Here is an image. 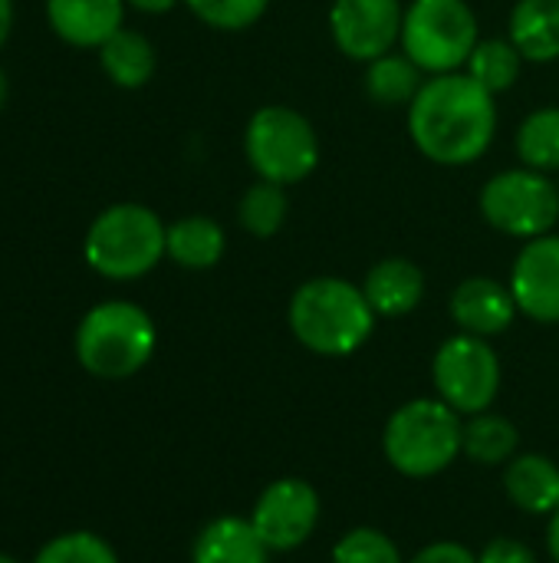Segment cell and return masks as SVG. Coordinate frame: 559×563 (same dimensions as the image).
Wrapping results in <instances>:
<instances>
[{
    "label": "cell",
    "mask_w": 559,
    "mask_h": 563,
    "mask_svg": "<svg viewBox=\"0 0 559 563\" xmlns=\"http://www.w3.org/2000/svg\"><path fill=\"white\" fill-rule=\"evenodd\" d=\"M497 132L494 92H488L468 73H441L425 79L409 106V135L415 148L435 165L478 162Z\"/></svg>",
    "instance_id": "cell-1"
},
{
    "label": "cell",
    "mask_w": 559,
    "mask_h": 563,
    "mask_svg": "<svg viewBox=\"0 0 559 563\" xmlns=\"http://www.w3.org/2000/svg\"><path fill=\"white\" fill-rule=\"evenodd\" d=\"M376 320L379 317L362 287L343 277H313L300 284L287 307V323L297 343L326 360L359 353L376 333Z\"/></svg>",
    "instance_id": "cell-2"
},
{
    "label": "cell",
    "mask_w": 559,
    "mask_h": 563,
    "mask_svg": "<svg viewBox=\"0 0 559 563\" xmlns=\"http://www.w3.org/2000/svg\"><path fill=\"white\" fill-rule=\"evenodd\" d=\"M465 416L438 396L402 402L382 429V455L392 472L425 482L448 472L461 459Z\"/></svg>",
    "instance_id": "cell-3"
},
{
    "label": "cell",
    "mask_w": 559,
    "mask_h": 563,
    "mask_svg": "<svg viewBox=\"0 0 559 563\" xmlns=\"http://www.w3.org/2000/svg\"><path fill=\"white\" fill-rule=\"evenodd\" d=\"M158 346V330L148 310L132 300H102L76 327L79 366L105 383L128 379L148 366Z\"/></svg>",
    "instance_id": "cell-4"
},
{
    "label": "cell",
    "mask_w": 559,
    "mask_h": 563,
    "mask_svg": "<svg viewBox=\"0 0 559 563\" xmlns=\"http://www.w3.org/2000/svg\"><path fill=\"white\" fill-rule=\"evenodd\" d=\"M168 228L161 218L135 201L105 208L86 231V264L105 280H138L158 267L165 254Z\"/></svg>",
    "instance_id": "cell-5"
},
{
    "label": "cell",
    "mask_w": 559,
    "mask_h": 563,
    "mask_svg": "<svg viewBox=\"0 0 559 563\" xmlns=\"http://www.w3.org/2000/svg\"><path fill=\"white\" fill-rule=\"evenodd\" d=\"M399 43L422 73H458L481 43L478 13L468 0H412Z\"/></svg>",
    "instance_id": "cell-6"
},
{
    "label": "cell",
    "mask_w": 559,
    "mask_h": 563,
    "mask_svg": "<svg viewBox=\"0 0 559 563\" xmlns=\"http://www.w3.org/2000/svg\"><path fill=\"white\" fill-rule=\"evenodd\" d=\"M244 155L257 178L287 188L313 175L320 165V139L303 112L290 106H264L247 122Z\"/></svg>",
    "instance_id": "cell-7"
},
{
    "label": "cell",
    "mask_w": 559,
    "mask_h": 563,
    "mask_svg": "<svg viewBox=\"0 0 559 563\" xmlns=\"http://www.w3.org/2000/svg\"><path fill=\"white\" fill-rule=\"evenodd\" d=\"M432 383L435 396L448 402L458 416H478L494 409L504 383L501 356L491 340L455 333L448 336L432 360Z\"/></svg>",
    "instance_id": "cell-8"
},
{
    "label": "cell",
    "mask_w": 559,
    "mask_h": 563,
    "mask_svg": "<svg viewBox=\"0 0 559 563\" xmlns=\"http://www.w3.org/2000/svg\"><path fill=\"white\" fill-rule=\"evenodd\" d=\"M481 214L491 228L511 238L550 234L559 221V185L537 168L497 172L481 188Z\"/></svg>",
    "instance_id": "cell-9"
},
{
    "label": "cell",
    "mask_w": 559,
    "mask_h": 563,
    "mask_svg": "<svg viewBox=\"0 0 559 563\" xmlns=\"http://www.w3.org/2000/svg\"><path fill=\"white\" fill-rule=\"evenodd\" d=\"M247 518L270 554H290L300 551L316 534L323 518V501L306 478L287 475L270 482L257 495Z\"/></svg>",
    "instance_id": "cell-10"
},
{
    "label": "cell",
    "mask_w": 559,
    "mask_h": 563,
    "mask_svg": "<svg viewBox=\"0 0 559 563\" xmlns=\"http://www.w3.org/2000/svg\"><path fill=\"white\" fill-rule=\"evenodd\" d=\"M405 7L399 0H333L329 30L336 46L359 63H372L402 40Z\"/></svg>",
    "instance_id": "cell-11"
},
{
    "label": "cell",
    "mask_w": 559,
    "mask_h": 563,
    "mask_svg": "<svg viewBox=\"0 0 559 563\" xmlns=\"http://www.w3.org/2000/svg\"><path fill=\"white\" fill-rule=\"evenodd\" d=\"M507 284L524 317L534 323H559V234L530 238L521 247Z\"/></svg>",
    "instance_id": "cell-12"
},
{
    "label": "cell",
    "mask_w": 559,
    "mask_h": 563,
    "mask_svg": "<svg viewBox=\"0 0 559 563\" xmlns=\"http://www.w3.org/2000/svg\"><path fill=\"white\" fill-rule=\"evenodd\" d=\"M448 313H451L458 333L494 340L514 327L521 310L511 294V284H501L494 277H468L451 290Z\"/></svg>",
    "instance_id": "cell-13"
},
{
    "label": "cell",
    "mask_w": 559,
    "mask_h": 563,
    "mask_svg": "<svg viewBox=\"0 0 559 563\" xmlns=\"http://www.w3.org/2000/svg\"><path fill=\"white\" fill-rule=\"evenodd\" d=\"M46 20L63 43L99 49L122 30L125 0H46Z\"/></svg>",
    "instance_id": "cell-14"
},
{
    "label": "cell",
    "mask_w": 559,
    "mask_h": 563,
    "mask_svg": "<svg viewBox=\"0 0 559 563\" xmlns=\"http://www.w3.org/2000/svg\"><path fill=\"white\" fill-rule=\"evenodd\" d=\"M504 495L517 511L550 518L559 511V465L544 452H517L504 465Z\"/></svg>",
    "instance_id": "cell-15"
},
{
    "label": "cell",
    "mask_w": 559,
    "mask_h": 563,
    "mask_svg": "<svg viewBox=\"0 0 559 563\" xmlns=\"http://www.w3.org/2000/svg\"><path fill=\"white\" fill-rule=\"evenodd\" d=\"M362 294L372 303L376 317H409L425 300V274L409 257H385L369 267L362 280Z\"/></svg>",
    "instance_id": "cell-16"
},
{
    "label": "cell",
    "mask_w": 559,
    "mask_h": 563,
    "mask_svg": "<svg viewBox=\"0 0 559 563\" xmlns=\"http://www.w3.org/2000/svg\"><path fill=\"white\" fill-rule=\"evenodd\" d=\"M270 551L254 531L250 518L221 515L208 521L191 541V563H267Z\"/></svg>",
    "instance_id": "cell-17"
},
{
    "label": "cell",
    "mask_w": 559,
    "mask_h": 563,
    "mask_svg": "<svg viewBox=\"0 0 559 563\" xmlns=\"http://www.w3.org/2000/svg\"><path fill=\"white\" fill-rule=\"evenodd\" d=\"M507 40L530 63L559 59V0H517Z\"/></svg>",
    "instance_id": "cell-18"
},
{
    "label": "cell",
    "mask_w": 559,
    "mask_h": 563,
    "mask_svg": "<svg viewBox=\"0 0 559 563\" xmlns=\"http://www.w3.org/2000/svg\"><path fill=\"white\" fill-rule=\"evenodd\" d=\"M224 247H227V238L214 218L188 214V218H178L175 224H168L165 254L185 271H211L214 264H221Z\"/></svg>",
    "instance_id": "cell-19"
},
{
    "label": "cell",
    "mask_w": 559,
    "mask_h": 563,
    "mask_svg": "<svg viewBox=\"0 0 559 563\" xmlns=\"http://www.w3.org/2000/svg\"><path fill=\"white\" fill-rule=\"evenodd\" d=\"M521 452V432L517 426L501 412H478L465 419L461 435V455L481 468H504Z\"/></svg>",
    "instance_id": "cell-20"
},
{
    "label": "cell",
    "mask_w": 559,
    "mask_h": 563,
    "mask_svg": "<svg viewBox=\"0 0 559 563\" xmlns=\"http://www.w3.org/2000/svg\"><path fill=\"white\" fill-rule=\"evenodd\" d=\"M105 76L122 89H142L155 76V46L138 30H119L99 46Z\"/></svg>",
    "instance_id": "cell-21"
},
{
    "label": "cell",
    "mask_w": 559,
    "mask_h": 563,
    "mask_svg": "<svg viewBox=\"0 0 559 563\" xmlns=\"http://www.w3.org/2000/svg\"><path fill=\"white\" fill-rule=\"evenodd\" d=\"M422 86H425L422 69L405 53L392 49L366 63V92L379 106H412Z\"/></svg>",
    "instance_id": "cell-22"
},
{
    "label": "cell",
    "mask_w": 559,
    "mask_h": 563,
    "mask_svg": "<svg viewBox=\"0 0 559 563\" xmlns=\"http://www.w3.org/2000/svg\"><path fill=\"white\" fill-rule=\"evenodd\" d=\"M517 155L527 168L559 172V106H544L521 122Z\"/></svg>",
    "instance_id": "cell-23"
},
{
    "label": "cell",
    "mask_w": 559,
    "mask_h": 563,
    "mask_svg": "<svg viewBox=\"0 0 559 563\" xmlns=\"http://www.w3.org/2000/svg\"><path fill=\"white\" fill-rule=\"evenodd\" d=\"M524 69V56L511 40H481L468 56V76L478 79L488 92H507Z\"/></svg>",
    "instance_id": "cell-24"
},
{
    "label": "cell",
    "mask_w": 559,
    "mask_h": 563,
    "mask_svg": "<svg viewBox=\"0 0 559 563\" xmlns=\"http://www.w3.org/2000/svg\"><path fill=\"white\" fill-rule=\"evenodd\" d=\"M287 211H290V201H287V191L283 185H273V181H264L257 178L244 195H241V205H237V221L247 234L254 238H273L283 221H287Z\"/></svg>",
    "instance_id": "cell-25"
},
{
    "label": "cell",
    "mask_w": 559,
    "mask_h": 563,
    "mask_svg": "<svg viewBox=\"0 0 559 563\" xmlns=\"http://www.w3.org/2000/svg\"><path fill=\"white\" fill-rule=\"evenodd\" d=\"M329 563H409L405 554L399 551V544L379 531V528H353L346 531L336 544H333V554Z\"/></svg>",
    "instance_id": "cell-26"
},
{
    "label": "cell",
    "mask_w": 559,
    "mask_h": 563,
    "mask_svg": "<svg viewBox=\"0 0 559 563\" xmlns=\"http://www.w3.org/2000/svg\"><path fill=\"white\" fill-rule=\"evenodd\" d=\"M33 563H119L115 548L92 531H66L46 541Z\"/></svg>",
    "instance_id": "cell-27"
},
{
    "label": "cell",
    "mask_w": 559,
    "mask_h": 563,
    "mask_svg": "<svg viewBox=\"0 0 559 563\" xmlns=\"http://www.w3.org/2000/svg\"><path fill=\"white\" fill-rule=\"evenodd\" d=\"M185 3L201 23L227 33L254 26L270 7V0H185Z\"/></svg>",
    "instance_id": "cell-28"
},
{
    "label": "cell",
    "mask_w": 559,
    "mask_h": 563,
    "mask_svg": "<svg viewBox=\"0 0 559 563\" xmlns=\"http://www.w3.org/2000/svg\"><path fill=\"white\" fill-rule=\"evenodd\" d=\"M478 563H540L537 561V551L521 541V538H491L481 551H478Z\"/></svg>",
    "instance_id": "cell-29"
},
{
    "label": "cell",
    "mask_w": 559,
    "mask_h": 563,
    "mask_svg": "<svg viewBox=\"0 0 559 563\" xmlns=\"http://www.w3.org/2000/svg\"><path fill=\"white\" fill-rule=\"evenodd\" d=\"M409 563H478V554L461 541H432L415 551Z\"/></svg>",
    "instance_id": "cell-30"
},
{
    "label": "cell",
    "mask_w": 559,
    "mask_h": 563,
    "mask_svg": "<svg viewBox=\"0 0 559 563\" xmlns=\"http://www.w3.org/2000/svg\"><path fill=\"white\" fill-rule=\"evenodd\" d=\"M547 554L550 561L559 563V511L547 518Z\"/></svg>",
    "instance_id": "cell-31"
},
{
    "label": "cell",
    "mask_w": 559,
    "mask_h": 563,
    "mask_svg": "<svg viewBox=\"0 0 559 563\" xmlns=\"http://www.w3.org/2000/svg\"><path fill=\"white\" fill-rule=\"evenodd\" d=\"M178 0H125V7H135L142 13H168Z\"/></svg>",
    "instance_id": "cell-32"
},
{
    "label": "cell",
    "mask_w": 559,
    "mask_h": 563,
    "mask_svg": "<svg viewBox=\"0 0 559 563\" xmlns=\"http://www.w3.org/2000/svg\"><path fill=\"white\" fill-rule=\"evenodd\" d=\"M13 30V0H0V46L7 43Z\"/></svg>",
    "instance_id": "cell-33"
},
{
    "label": "cell",
    "mask_w": 559,
    "mask_h": 563,
    "mask_svg": "<svg viewBox=\"0 0 559 563\" xmlns=\"http://www.w3.org/2000/svg\"><path fill=\"white\" fill-rule=\"evenodd\" d=\"M7 96H10V82H7V73L0 69V109L7 106Z\"/></svg>",
    "instance_id": "cell-34"
},
{
    "label": "cell",
    "mask_w": 559,
    "mask_h": 563,
    "mask_svg": "<svg viewBox=\"0 0 559 563\" xmlns=\"http://www.w3.org/2000/svg\"><path fill=\"white\" fill-rule=\"evenodd\" d=\"M0 563H20L16 558H10V554H0Z\"/></svg>",
    "instance_id": "cell-35"
}]
</instances>
